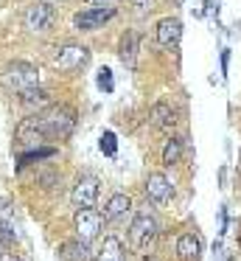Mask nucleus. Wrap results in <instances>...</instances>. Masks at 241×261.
<instances>
[{
    "instance_id": "obj_1",
    "label": "nucleus",
    "mask_w": 241,
    "mask_h": 261,
    "mask_svg": "<svg viewBox=\"0 0 241 261\" xmlns=\"http://www.w3.org/2000/svg\"><path fill=\"white\" fill-rule=\"evenodd\" d=\"M31 121L37 126V132L42 135V141L45 138L62 141V138H70L73 129H76V110L67 107V104H53V107L37 113Z\"/></svg>"
},
{
    "instance_id": "obj_2",
    "label": "nucleus",
    "mask_w": 241,
    "mask_h": 261,
    "mask_svg": "<svg viewBox=\"0 0 241 261\" xmlns=\"http://www.w3.org/2000/svg\"><path fill=\"white\" fill-rule=\"evenodd\" d=\"M0 79H3V85L9 90L22 93V90H31V87H39V68H34L28 62H11L6 65Z\"/></svg>"
},
{
    "instance_id": "obj_3",
    "label": "nucleus",
    "mask_w": 241,
    "mask_h": 261,
    "mask_svg": "<svg viewBox=\"0 0 241 261\" xmlns=\"http://www.w3.org/2000/svg\"><path fill=\"white\" fill-rule=\"evenodd\" d=\"M101 222H104V216H101L98 211L78 208L76 216H73V230H76V239H78V242H84V244H90L101 233Z\"/></svg>"
},
{
    "instance_id": "obj_4",
    "label": "nucleus",
    "mask_w": 241,
    "mask_h": 261,
    "mask_svg": "<svg viewBox=\"0 0 241 261\" xmlns=\"http://www.w3.org/2000/svg\"><path fill=\"white\" fill-rule=\"evenodd\" d=\"M157 236V219L149 214V211H140L138 216L132 219V225H129V242L135 244V247H149L151 242H154Z\"/></svg>"
},
{
    "instance_id": "obj_5",
    "label": "nucleus",
    "mask_w": 241,
    "mask_h": 261,
    "mask_svg": "<svg viewBox=\"0 0 241 261\" xmlns=\"http://www.w3.org/2000/svg\"><path fill=\"white\" fill-rule=\"evenodd\" d=\"M53 20H56V9L50 3H45V0H39L25 12V29L39 34V31H48L53 25Z\"/></svg>"
},
{
    "instance_id": "obj_6",
    "label": "nucleus",
    "mask_w": 241,
    "mask_h": 261,
    "mask_svg": "<svg viewBox=\"0 0 241 261\" xmlns=\"http://www.w3.org/2000/svg\"><path fill=\"white\" fill-rule=\"evenodd\" d=\"M70 199L76 208H93L95 199H98V180H95L93 174H84L76 180V186H73L70 191Z\"/></svg>"
},
{
    "instance_id": "obj_7",
    "label": "nucleus",
    "mask_w": 241,
    "mask_h": 261,
    "mask_svg": "<svg viewBox=\"0 0 241 261\" xmlns=\"http://www.w3.org/2000/svg\"><path fill=\"white\" fill-rule=\"evenodd\" d=\"M146 197H149L154 205H166L168 199L174 197V186H171V180H168L166 174H160V171L149 174V177H146Z\"/></svg>"
},
{
    "instance_id": "obj_8",
    "label": "nucleus",
    "mask_w": 241,
    "mask_h": 261,
    "mask_svg": "<svg viewBox=\"0 0 241 261\" xmlns=\"http://www.w3.org/2000/svg\"><path fill=\"white\" fill-rule=\"evenodd\" d=\"M112 17H115L112 9H84V12H78L76 17H73V25H76L78 31H95Z\"/></svg>"
},
{
    "instance_id": "obj_9",
    "label": "nucleus",
    "mask_w": 241,
    "mask_h": 261,
    "mask_svg": "<svg viewBox=\"0 0 241 261\" xmlns=\"http://www.w3.org/2000/svg\"><path fill=\"white\" fill-rule=\"evenodd\" d=\"M87 59H90V51L84 45H65V48H59L53 62L59 65L62 70H76V68H82V65H87Z\"/></svg>"
},
{
    "instance_id": "obj_10",
    "label": "nucleus",
    "mask_w": 241,
    "mask_h": 261,
    "mask_svg": "<svg viewBox=\"0 0 241 261\" xmlns=\"http://www.w3.org/2000/svg\"><path fill=\"white\" fill-rule=\"evenodd\" d=\"M179 37H182V23L177 17H166L157 23V42L163 48H174L179 42Z\"/></svg>"
},
{
    "instance_id": "obj_11",
    "label": "nucleus",
    "mask_w": 241,
    "mask_h": 261,
    "mask_svg": "<svg viewBox=\"0 0 241 261\" xmlns=\"http://www.w3.org/2000/svg\"><path fill=\"white\" fill-rule=\"evenodd\" d=\"M118 57H121V62L126 65L129 70L138 65V31H126V34L121 37V45H118Z\"/></svg>"
},
{
    "instance_id": "obj_12",
    "label": "nucleus",
    "mask_w": 241,
    "mask_h": 261,
    "mask_svg": "<svg viewBox=\"0 0 241 261\" xmlns=\"http://www.w3.org/2000/svg\"><path fill=\"white\" fill-rule=\"evenodd\" d=\"M151 124H154L157 129H171V126L177 124V110L168 101H157L154 107H151Z\"/></svg>"
},
{
    "instance_id": "obj_13",
    "label": "nucleus",
    "mask_w": 241,
    "mask_h": 261,
    "mask_svg": "<svg viewBox=\"0 0 241 261\" xmlns=\"http://www.w3.org/2000/svg\"><path fill=\"white\" fill-rule=\"evenodd\" d=\"M202 253V242L199 236H194V233H182V236L177 239V255L182 261H196Z\"/></svg>"
},
{
    "instance_id": "obj_14",
    "label": "nucleus",
    "mask_w": 241,
    "mask_h": 261,
    "mask_svg": "<svg viewBox=\"0 0 241 261\" xmlns=\"http://www.w3.org/2000/svg\"><path fill=\"white\" fill-rule=\"evenodd\" d=\"M129 208H132V199H129L126 194H112L104 205V219L115 222V219H121V216H126Z\"/></svg>"
},
{
    "instance_id": "obj_15",
    "label": "nucleus",
    "mask_w": 241,
    "mask_h": 261,
    "mask_svg": "<svg viewBox=\"0 0 241 261\" xmlns=\"http://www.w3.org/2000/svg\"><path fill=\"white\" fill-rule=\"evenodd\" d=\"M59 255L62 261H90V247L78 239H70V242H62Z\"/></svg>"
},
{
    "instance_id": "obj_16",
    "label": "nucleus",
    "mask_w": 241,
    "mask_h": 261,
    "mask_svg": "<svg viewBox=\"0 0 241 261\" xmlns=\"http://www.w3.org/2000/svg\"><path fill=\"white\" fill-rule=\"evenodd\" d=\"M95 261H123V247L115 236H106L101 250L95 253Z\"/></svg>"
},
{
    "instance_id": "obj_17",
    "label": "nucleus",
    "mask_w": 241,
    "mask_h": 261,
    "mask_svg": "<svg viewBox=\"0 0 241 261\" xmlns=\"http://www.w3.org/2000/svg\"><path fill=\"white\" fill-rule=\"evenodd\" d=\"M20 104L28 110V113H34V110H39V107H45V104H48V93H45L42 87L22 90V93H20Z\"/></svg>"
},
{
    "instance_id": "obj_18",
    "label": "nucleus",
    "mask_w": 241,
    "mask_h": 261,
    "mask_svg": "<svg viewBox=\"0 0 241 261\" xmlns=\"http://www.w3.org/2000/svg\"><path fill=\"white\" fill-rule=\"evenodd\" d=\"M179 158H182V141H179V138H171V141L166 143V149H163V166L179 163Z\"/></svg>"
},
{
    "instance_id": "obj_19",
    "label": "nucleus",
    "mask_w": 241,
    "mask_h": 261,
    "mask_svg": "<svg viewBox=\"0 0 241 261\" xmlns=\"http://www.w3.org/2000/svg\"><path fill=\"white\" fill-rule=\"evenodd\" d=\"M17 242V230L14 222H0V247H9V244Z\"/></svg>"
},
{
    "instance_id": "obj_20",
    "label": "nucleus",
    "mask_w": 241,
    "mask_h": 261,
    "mask_svg": "<svg viewBox=\"0 0 241 261\" xmlns=\"http://www.w3.org/2000/svg\"><path fill=\"white\" fill-rule=\"evenodd\" d=\"M101 152L104 154H115L118 152V141H115V132H104V135H101Z\"/></svg>"
},
{
    "instance_id": "obj_21",
    "label": "nucleus",
    "mask_w": 241,
    "mask_h": 261,
    "mask_svg": "<svg viewBox=\"0 0 241 261\" xmlns=\"http://www.w3.org/2000/svg\"><path fill=\"white\" fill-rule=\"evenodd\" d=\"M98 87H101V90H106V93L115 90V82H112V70L110 68H101L98 70Z\"/></svg>"
},
{
    "instance_id": "obj_22",
    "label": "nucleus",
    "mask_w": 241,
    "mask_h": 261,
    "mask_svg": "<svg viewBox=\"0 0 241 261\" xmlns=\"http://www.w3.org/2000/svg\"><path fill=\"white\" fill-rule=\"evenodd\" d=\"M53 154V149H34V152H25L20 158V163L25 166V163H31V160H42V158H50Z\"/></svg>"
},
{
    "instance_id": "obj_23",
    "label": "nucleus",
    "mask_w": 241,
    "mask_h": 261,
    "mask_svg": "<svg viewBox=\"0 0 241 261\" xmlns=\"http://www.w3.org/2000/svg\"><path fill=\"white\" fill-rule=\"evenodd\" d=\"M118 3H121V0H87L90 9H112V12H115Z\"/></svg>"
},
{
    "instance_id": "obj_24",
    "label": "nucleus",
    "mask_w": 241,
    "mask_h": 261,
    "mask_svg": "<svg viewBox=\"0 0 241 261\" xmlns=\"http://www.w3.org/2000/svg\"><path fill=\"white\" fill-rule=\"evenodd\" d=\"M135 3V9H138V14L143 17V14H149L151 9H154V0H132Z\"/></svg>"
},
{
    "instance_id": "obj_25",
    "label": "nucleus",
    "mask_w": 241,
    "mask_h": 261,
    "mask_svg": "<svg viewBox=\"0 0 241 261\" xmlns=\"http://www.w3.org/2000/svg\"><path fill=\"white\" fill-rule=\"evenodd\" d=\"M45 3H59V0H45Z\"/></svg>"
},
{
    "instance_id": "obj_26",
    "label": "nucleus",
    "mask_w": 241,
    "mask_h": 261,
    "mask_svg": "<svg viewBox=\"0 0 241 261\" xmlns=\"http://www.w3.org/2000/svg\"><path fill=\"white\" fill-rule=\"evenodd\" d=\"M3 261H20V258H3Z\"/></svg>"
},
{
    "instance_id": "obj_27",
    "label": "nucleus",
    "mask_w": 241,
    "mask_h": 261,
    "mask_svg": "<svg viewBox=\"0 0 241 261\" xmlns=\"http://www.w3.org/2000/svg\"><path fill=\"white\" fill-rule=\"evenodd\" d=\"M0 261H3V253H0Z\"/></svg>"
}]
</instances>
